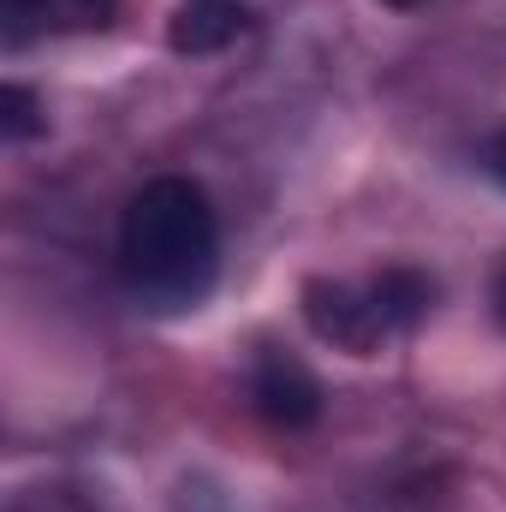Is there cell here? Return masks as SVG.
<instances>
[{
	"mask_svg": "<svg viewBox=\"0 0 506 512\" xmlns=\"http://www.w3.org/2000/svg\"><path fill=\"white\" fill-rule=\"evenodd\" d=\"M120 274L149 310H191L221 274V221L197 179L161 173L120 215Z\"/></svg>",
	"mask_w": 506,
	"mask_h": 512,
	"instance_id": "1",
	"label": "cell"
},
{
	"mask_svg": "<svg viewBox=\"0 0 506 512\" xmlns=\"http://www.w3.org/2000/svg\"><path fill=\"white\" fill-rule=\"evenodd\" d=\"M483 167H489V173H495V179L506 185V131L495 137V143H489V149H483Z\"/></svg>",
	"mask_w": 506,
	"mask_h": 512,
	"instance_id": "7",
	"label": "cell"
},
{
	"mask_svg": "<svg viewBox=\"0 0 506 512\" xmlns=\"http://www.w3.org/2000/svg\"><path fill=\"white\" fill-rule=\"evenodd\" d=\"M12 512H78V507H66L60 495H48V489H30V495H18L12 501Z\"/></svg>",
	"mask_w": 506,
	"mask_h": 512,
	"instance_id": "6",
	"label": "cell"
},
{
	"mask_svg": "<svg viewBox=\"0 0 506 512\" xmlns=\"http://www.w3.org/2000/svg\"><path fill=\"white\" fill-rule=\"evenodd\" d=\"M435 298V280L417 268H381L370 280H310L304 286V322L316 328V340L352 352V358H376L393 334H405Z\"/></svg>",
	"mask_w": 506,
	"mask_h": 512,
	"instance_id": "2",
	"label": "cell"
},
{
	"mask_svg": "<svg viewBox=\"0 0 506 512\" xmlns=\"http://www.w3.org/2000/svg\"><path fill=\"white\" fill-rule=\"evenodd\" d=\"M495 310H501V322H506V274H501V286H495Z\"/></svg>",
	"mask_w": 506,
	"mask_h": 512,
	"instance_id": "8",
	"label": "cell"
},
{
	"mask_svg": "<svg viewBox=\"0 0 506 512\" xmlns=\"http://www.w3.org/2000/svg\"><path fill=\"white\" fill-rule=\"evenodd\" d=\"M245 30V6L239 0H185L173 12V48L179 54H215Z\"/></svg>",
	"mask_w": 506,
	"mask_h": 512,
	"instance_id": "5",
	"label": "cell"
},
{
	"mask_svg": "<svg viewBox=\"0 0 506 512\" xmlns=\"http://www.w3.org/2000/svg\"><path fill=\"white\" fill-rule=\"evenodd\" d=\"M114 12H120V0H0V24H6L12 48L102 30V24H114Z\"/></svg>",
	"mask_w": 506,
	"mask_h": 512,
	"instance_id": "4",
	"label": "cell"
},
{
	"mask_svg": "<svg viewBox=\"0 0 506 512\" xmlns=\"http://www.w3.org/2000/svg\"><path fill=\"white\" fill-rule=\"evenodd\" d=\"M251 405L274 423V429H304V423L322 417V387H316V376H310L298 358L262 352L251 364Z\"/></svg>",
	"mask_w": 506,
	"mask_h": 512,
	"instance_id": "3",
	"label": "cell"
}]
</instances>
